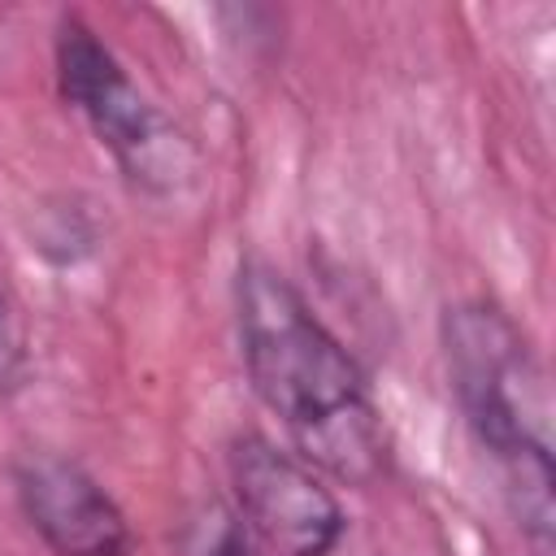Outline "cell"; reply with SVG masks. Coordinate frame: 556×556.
<instances>
[{"label": "cell", "instance_id": "6da1fadb", "mask_svg": "<svg viewBox=\"0 0 556 556\" xmlns=\"http://www.w3.org/2000/svg\"><path fill=\"white\" fill-rule=\"evenodd\" d=\"M235 313L252 391L287 426L304 465L348 486L378 482L391 447L356 356L265 261H243Z\"/></svg>", "mask_w": 556, "mask_h": 556}, {"label": "cell", "instance_id": "7a4b0ae2", "mask_svg": "<svg viewBox=\"0 0 556 556\" xmlns=\"http://www.w3.org/2000/svg\"><path fill=\"white\" fill-rule=\"evenodd\" d=\"M443 356L473 439L495 456L521 530L547 556L556 473L543 365L534 361L517 321L486 300H465L443 313Z\"/></svg>", "mask_w": 556, "mask_h": 556}, {"label": "cell", "instance_id": "3957f363", "mask_svg": "<svg viewBox=\"0 0 556 556\" xmlns=\"http://www.w3.org/2000/svg\"><path fill=\"white\" fill-rule=\"evenodd\" d=\"M56 83L130 187L148 195H182L195 182L200 161L191 139L139 91L109 43L78 17H65L56 30Z\"/></svg>", "mask_w": 556, "mask_h": 556}, {"label": "cell", "instance_id": "277c9868", "mask_svg": "<svg viewBox=\"0 0 556 556\" xmlns=\"http://www.w3.org/2000/svg\"><path fill=\"white\" fill-rule=\"evenodd\" d=\"M230 486L248 534L274 556H330L348 530L334 491L261 434L230 443Z\"/></svg>", "mask_w": 556, "mask_h": 556}, {"label": "cell", "instance_id": "5b68a950", "mask_svg": "<svg viewBox=\"0 0 556 556\" xmlns=\"http://www.w3.org/2000/svg\"><path fill=\"white\" fill-rule=\"evenodd\" d=\"M17 504L30 530L56 556H139L135 526L117 500L78 465L56 452H30L13 469Z\"/></svg>", "mask_w": 556, "mask_h": 556}, {"label": "cell", "instance_id": "8992f818", "mask_svg": "<svg viewBox=\"0 0 556 556\" xmlns=\"http://www.w3.org/2000/svg\"><path fill=\"white\" fill-rule=\"evenodd\" d=\"M187 556H265L261 543L248 534L243 521H235L222 508H208L204 517L191 521L187 534Z\"/></svg>", "mask_w": 556, "mask_h": 556}, {"label": "cell", "instance_id": "52a82bcc", "mask_svg": "<svg viewBox=\"0 0 556 556\" xmlns=\"http://www.w3.org/2000/svg\"><path fill=\"white\" fill-rule=\"evenodd\" d=\"M26 330L13 300L0 287V404H9L26 387Z\"/></svg>", "mask_w": 556, "mask_h": 556}]
</instances>
